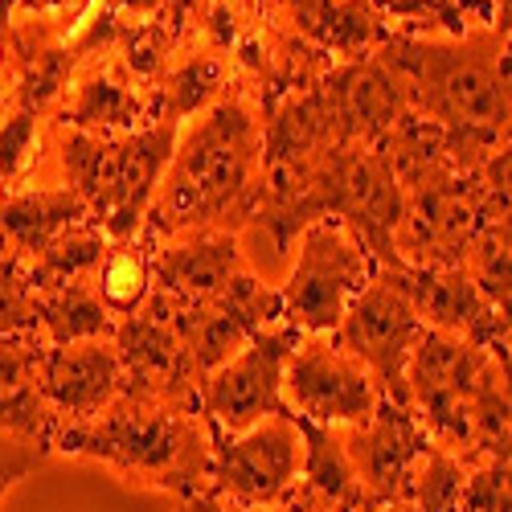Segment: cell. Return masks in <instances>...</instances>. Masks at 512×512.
<instances>
[{"label": "cell", "instance_id": "ee69618b", "mask_svg": "<svg viewBox=\"0 0 512 512\" xmlns=\"http://www.w3.org/2000/svg\"><path fill=\"white\" fill-rule=\"evenodd\" d=\"M177 512H197V508H193L189 500H181V504H177Z\"/></svg>", "mask_w": 512, "mask_h": 512}, {"label": "cell", "instance_id": "7a4b0ae2", "mask_svg": "<svg viewBox=\"0 0 512 512\" xmlns=\"http://www.w3.org/2000/svg\"><path fill=\"white\" fill-rule=\"evenodd\" d=\"M263 201V107L242 82L177 136L144 230L173 242L201 230L238 234Z\"/></svg>", "mask_w": 512, "mask_h": 512}, {"label": "cell", "instance_id": "30bf717a", "mask_svg": "<svg viewBox=\"0 0 512 512\" xmlns=\"http://www.w3.org/2000/svg\"><path fill=\"white\" fill-rule=\"evenodd\" d=\"M422 332H426V324L418 320L414 304L406 300V291L398 287V279L386 267H381L373 275V283L349 304V312L336 324L332 340L353 361H361L369 369L381 398L410 406L406 402V365H410V353L422 340Z\"/></svg>", "mask_w": 512, "mask_h": 512}, {"label": "cell", "instance_id": "f546056e", "mask_svg": "<svg viewBox=\"0 0 512 512\" xmlns=\"http://www.w3.org/2000/svg\"><path fill=\"white\" fill-rule=\"evenodd\" d=\"M463 488H467V467L451 451L431 443L418 455L402 500H410L418 512H459Z\"/></svg>", "mask_w": 512, "mask_h": 512}, {"label": "cell", "instance_id": "7bdbcfd3", "mask_svg": "<svg viewBox=\"0 0 512 512\" xmlns=\"http://www.w3.org/2000/svg\"><path fill=\"white\" fill-rule=\"evenodd\" d=\"M496 230H500V238H504V246L512 250V213H508V218H500V222H496Z\"/></svg>", "mask_w": 512, "mask_h": 512}, {"label": "cell", "instance_id": "d6986e66", "mask_svg": "<svg viewBox=\"0 0 512 512\" xmlns=\"http://www.w3.org/2000/svg\"><path fill=\"white\" fill-rule=\"evenodd\" d=\"M50 119L58 127H74V132H91V136H127L156 123L152 99L119 74L111 54L82 58Z\"/></svg>", "mask_w": 512, "mask_h": 512}, {"label": "cell", "instance_id": "4fadbf2b", "mask_svg": "<svg viewBox=\"0 0 512 512\" xmlns=\"http://www.w3.org/2000/svg\"><path fill=\"white\" fill-rule=\"evenodd\" d=\"M283 398L295 418L316 426H361L381 406V390L361 361H353L332 336H300L283 369Z\"/></svg>", "mask_w": 512, "mask_h": 512}, {"label": "cell", "instance_id": "836d02e7", "mask_svg": "<svg viewBox=\"0 0 512 512\" xmlns=\"http://www.w3.org/2000/svg\"><path fill=\"white\" fill-rule=\"evenodd\" d=\"M46 459H50L46 447L25 443V439H17V435L0 431V504H5V496H9L25 476H33L37 467H46Z\"/></svg>", "mask_w": 512, "mask_h": 512}, {"label": "cell", "instance_id": "1f68e13d", "mask_svg": "<svg viewBox=\"0 0 512 512\" xmlns=\"http://www.w3.org/2000/svg\"><path fill=\"white\" fill-rule=\"evenodd\" d=\"M5 336H41L37 332V295L29 287L25 263L0 246V340Z\"/></svg>", "mask_w": 512, "mask_h": 512}, {"label": "cell", "instance_id": "e575fe53", "mask_svg": "<svg viewBox=\"0 0 512 512\" xmlns=\"http://www.w3.org/2000/svg\"><path fill=\"white\" fill-rule=\"evenodd\" d=\"M480 185H484V193H488V201H492V209H496V222L500 218H508L512 213V140L508 144H500L480 168ZM492 222V226H496Z\"/></svg>", "mask_w": 512, "mask_h": 512}, {"label": "cell", "instance_id": "60d3db41", "mask_svg": "<svg viewBox=\"0 0 512 512\" xmlns=\"http://www.w3.org/2000/svg\"><path fill=\"white\" fill-rule=\"evenodd\" d=\"M13 17H17V0H0V33L13 29Z\"/></svg>", "mask_w": 512, "mask_h": 512}, {"label": "cell", "instance_id": "d590c367", "mask_svg": "<svg viewBox=\"0 0 512 512\" xmlns=\"http://www.w3.org/2000/svg\"><path fill=\"white\" fill-rule=\"evenodd\" d=\"M78 0H17V17H54L74 9Z\"/></svg>", "mask_w": 512, "mask_h": 512}, {"label": "cell", "instance_id": "e0dca14e", "mask_svg": "<svg viewBox=\"0 0 512 512\" xmlns=\"http://www.w3.org/2000/svg\"><path fill=\"white\" fill-rule=\"evenodd\" d=\"M41 398L50 402L58 426H78L103 414L123 390V361L115 340H78V345H46L41 353Z\"/></svg>", "mask_w": 512, "mask_h": 512}, {"label": "cell", "instance_id": "ba28073f", "mask_svg": "<svg viewBox=\"0 0 512 512\" xmlns=\"http://www.w3.org/2000/svg\"><path fill=\"white\" fill-rule=\"evenodd\" d=\"M304 467V435L295 414L263 418L259 426L226 435L213 426V459L205 500L242 508V512H271L283 508Z\"/></svg>", "mask_w": 512, "mask_h": 512}, {"label": "cell", "instance_id": "f35d334b", "mask_svg": "<svg viewBox=\"0 0 512 512\" xmlns=\"http://www.w3.org/2000/svg\"><path fill=\"white\" fill-rule=\"evenodd\" d=\"M197 512H242V508H226V504H213V500H205V496H197V500H189ZM271 512H287V508H271Z\"/></svg>", "mask_w": 512, "mask_h": 512}, {"label": "cell", "instance_id": "277c9868", "mask_svg": "<svg viewBox=\"0 0 512 512\" xmlns=\"http://www.w3.org/2000/svg\"><path fill=\"white\" fill-rule=\"evenodd\" d=\"M54 451L103 463L136 488L197 500L209 484L213 422L193 406L119 394L103 414L78 426H62Z\"/></svg>", "mask_w": 512, "mask_h": 512}, {"label": "cell", "instance_id": "cb8c5ba5", "mask_svg": "<svg viewBox=\"0 0 512 512\" xmlns=\"http://www.w3.org/2000/svg\"><path fill=\"white\" fill-rule=\"evenodd\" d=\"M91 222V209L70 185L50 181V185H21L0 193V246L13 250L21 263L46 250L62 230Z\"/></svg>", "mask_w": 512, "mask_h": 512}, {"label": "cell", "instance_id": "d6a6232c", "mask_svg": "<svg viewBox=\"0 0 512 512\" xmlns=\"http://www.w3.org/2000/svg\"><path fill=\"white\" fill-rule=\"evenodd\" d=\"M459 512H512V463L467 467Z\"/></svg>", "mask_w": 512, "mask_h": 512}, {"label": "cell", "instance_id": "7c38bea8", "mask_svg": "<svg viewBox=\"0 0 512 512\" xmlns=\"http://www.w3.org/2000/svg\"><path fill=\"white\" fill-rule=\"evenodd\" d=\"M115 353L123 361L119 394L201 410V373L193 365L185 336L177 332L173 304H168L160 291L148 295V304L136 316L119 320Z\"/></svg>", "mask_w": 512, "mask_h": 512}, {"label": "cell", "instance_id": "b9f144b4", "mask_svg": "<svg viewBox=\"0 0 512 512\" xmlns=\"http://www.w3.org/2000/svg\"><path fill=\"white\" fill-rule=\"evenodd\" d=\"M373 512H418L410 500H386V504H377Z\"/></svg>", "mask_w": 512, "mask_h": 512}, {"label": "cell", "instance_id": "5bb4252c", "mask_svg": "<svg viewBox=\"0 0 512 512\" xmlns=\"http://www.w3.org/2000/svg\"><path fill=\"white\" fill-rule=\"evenodd\" d=\"M320 99L340 148H381L410 115L402 74L377 50L365 58L332 62V70L320 78Z\"/></svg>", "mask_w": 512, "mask_h": 512}, {"label": "cell", "instance_id": "ab89813d", "mask_svg": "<svg viewBox=\"0 0 512 512\" xmlns=\"http://www.w3.org/2000/svg\"><path fill=\"white\" fill-rule=\"evenodd\" d=\"M488 9L500 25H512V0H488Z\"/></svg>", "mask_w": 512, "mask_h": 512}, {"label": "cell", "instance_id": "74e56055", "mask_svg": "<svg viewBox=\"0 0 512 512\" xmlns=\"http://www.w3.org/2000/svg\"><path fill=\"white\" fill-rule=\"evenodd\" d=\"M492 349L504 353V357H512V300L500 308V340H496Z\"/></svg>", "mask_w": 512, "mask_h": 512}, {"label": "cell", "instance_id": "f1b7e54d", "mask_svg": "<svg viewBox=\"0 0 512 512\" xmlns=\"http://www.w3.org/2000/svg\"><path fill=\"white\" fill-rule=\"evenodd\" d=\"M369 9L398 37H459L476 25L463 0H369Z\"/></svg>", "mask_w": 512, "mask_h": 512}, {"label": "cell", "instance_id": "83f0119b", "mask_svg": "<svg viewBox=\"0 0 512 512\" xmlns=\"http://www.w3.org/2000/svg\"><path fill=\"white\" fill-rule=\"evenodd\" d=\"M115 320L99 304L91 283H70L37 295V332L46 345H78V340H115Z\"/></svg>", "mask_w": 512, "mask_h": 512}, {"label": "cell", "instance_id": "44dd1931", "mask_svg": "<svg viewBox=\"0 0 512 512\" xmlns=\"http://www.w3.org/2000/svg\"><path fill=\"white\" fill-rule=\"evenodd\" d=\"M304 435V467L291 496L283 500L287 512H369L377 508L353 472V459L345 447L340 426H316L308 418H295Z\"/></svg>", "mask_w": 512, "mask_h": 512}, {"label": "cell", "instance_id": "484cf974", "mask_svg": "<svg viewBox=\"0 0 512 512\" xmlns=\"http://www.w3.org/2000/svg\"><path fill=\"white\" fill-rule=\"evenodd\" d=\"M156 238L148 230H140L136 238H119L107 246L103 254V263L91 279L95 295H99V304L111 312V320H127V316H136L144 304H148V295L156 287Z\"/></svg>", "mask_w": 512, "mask_h": 512}, {"label": "cell", "instance_id": "7402d4cb", "mask_svg": "<svg viewBox=\"0 0 512 512\" xmlns=\"http://www.w3.org/2000/svg\"><path fill=\"white\" fill-rule=\"evenodd\" d=\"M267 9L332 62L365 58L390 37L386 21L369 9V0H267Z\"/></svg>", "mask_w": 512, "mask_h": 512}, {"label": "cell", "instance_id": "5b68a950", "mask_svg": "<svg viewBox=\"0 0 512 512\" xmlns=\"http://www.w3.org/2000/svg\"><path fill=\"white\" fill-rule=\"evenodd\" d=\"M181 127L177 123H148L127 136H91L58 127L54 164L58 181L70 185L91 209V222L111 238H136L148 222L160 177L173 160Z\"/></svg>", "mask_w": 512, "mask_h": 512}, {"label": "cell", "instance_id": "6da1fadb", "mask_svg": "<svg viewBox=\"0 0 512 512\" xmlns=\"http://www.w3.org/2000/svg\"><path fill=\"white\" fill-rule=\"evenodd\" d=\"M410 95V111L447 132L451 164L476 168L512 140V25H472L459 37H398L377 50Z\"/></svg>", "mask_w": 512, "mask_h": 512}, {"label": "cell", "instance_id": "603a6c76", "mask_svg": "<svg viewBox=\"0 0 512 512\" xmlns=\"http://www.w3.org/2000/svg\"><path fill=\"white\" fill-rule=\"evenodd\" d=\"M41 353H46V340L41 336L0 340V431L17 435L25 443H37L54 455V439L62 426L50 402L41 398V381H37Z\"/></svg>", "mask_w": 512, "mask_h": 512}, {"label": "cell", "instance_id": "9a60e30c", "mask_svg": "<svg viewBox=\"0 0 512 512\" xmlns=\"http://www.w3.org/2000/svg\"><path fill=\"white\" fill-rule=\"evenodd\" d=\"M173 320H177V332L185 336L193 365L205 381L218 365H226L254 332L283 324V300H279L275 283L259 279L246 267L213 295V300L193 304V308L173 304Z\"/></svg>", "mask_w": 512, "mask_h": 512}, {"label": "cell", "instance_id": "ac0fdd59", "mask_svg": "<svg viewBox=\"0 0 512 512\" xmlns=\"http://www.w3.org/2000/svg\"><path fill=\"white\" fill-rule=\"evenodd\" d=\"M386 271L398 279V287L406 291V300L414 304L426 328L476 340L484 349H492L500 340V308L463 267H410L398 259Z\"/></svg>", "mask_w": 512, "mask_h": 512}, {"label": "cell", "instance_id": "ffe728a7", "mask_svg": "<svg viewBox=\"0 0 512 512\" xmlns=\"http://www.w3.org/2000/svg\"><path fill=\"white\" fill-rule=\"evenodd\" d=\"M156 287L168 304L193 308L213 300L238 271H246V254L238 234L230 230H201L156 246Z\"/></svg>", "mask_w": 512, "mask_h": 512}, {"label": "cell", "instance_id": "2e32d148", "mask_svg": "<svg viewBox=\"0 0 512 512\" xmlns=\"http://www.w3.org/2000/svg\"><path fill=\"white\" fill-rule=\"evenodd\" d=\"M340 435H345V447H349V459H353V472L361 480V492L373 504L402 500L418 455L431 447V435L422 431V422L414 418V410L398 406L390 398H381V406L373 410L369 422L349 426V431H340Z\"/></svg>", "mask_w": 512, "mask_h": 512}, {"label": "cell", "instance_id": "8d00e7d4", "mask_svg": "<svg viewBox=\"0 0 512 512\" xmlns=\"http://www.w3.org/2000/svg\"><path fill=\"white\" fill-rule=\"evenodd\" d=\"M13 95V58H9V33H0V111L9 107Z\"/></svg>", "mask_w": 512, "mask_h": 512}, {"label": "cell", "instance_id": "3957f363", "mask_svg": "<svg viewBox=\"0 0 512 512\" xmlns=\"http://www.w3.org/2000/svg\"><path fill=\"white\" fill-rule=\"evenodd\" d=\"M406 402L463 467L512 463V394L492 349L426 328L406 365Z\"/></svg>", "mask_w": 512, "mask_h": 512}, {"label": "cell", "instance_id": "4dcf8cb0", "mask_svg": "<svg viewBox=\"0 0 512 512\" xmlns=\"http://www.w3.org/2000/svg\"><path fill=\"white\" fill-rule=\"evenodd\" d=\"M41 119L46 115L13 107V103L0 111V193L29 185L33 168L41 160Z\"/></svg>", "mask_w": 512, "mask_h": 512}, {"label": "cell", "instance_id": "8992f818", "mask_svg": "<svg viewBox=\"0 0 512 512\" xmlns=\"http://www.w3.org/2000/svg\"><path fill=\"white\" fill-rule=\"evenodd\" d=\"M406 213V189L377 148H332L316 168L312 189L295 205V226L308 230L320 218L345 226L381 267L398 263L394 234Z\"/></svg>", "mask_w": 512, "mask_h": 512}, {"label": "cell", "instance_id": "d4e9b609", "mask_svg": "<svg viewBox=\"0 0 512 512\" xmlns=\"http://www.w3.org/2000/svg\"><path fill=\"white\" fill-rule=\"evenodd\" d=\"M234 82H238V70L226 54L201 46V41H189L152 87V119L185 127L189 119H197L201 111L218 103Z\"/></svg>", "mask_w": 512, "mask_h": 512}, {"label": "cell", "instance_id": "9c48e42d", "mask_svg": "<svg viewBox=\"0 0 512 512\" xmlns=\"http://www.w3.org/2000/svg\"><path fill=\"white\" fill-rule=\"evenodd\" d=\"M496 222L480 173L439 168L406 185V213L394 234V254L410 267H459L472 242Z\"/></svg>", "mask_w": 512, "mask_h": 512}, {"label": "cell", "instance_id": "4316f807", "mask_svg": "<svg viewBox=\"0 0 512 512\" xmlns=\"http://www.w3.org/2000/svg\"><path fill=\"white\" fill-rule=\"evenodd\" d=\"M107 246H111V238L95 222H78V226L62 230L46 250L33 254V259L25 263L33 295L58 291V287H70V283H91Z\"/></svg>", "mask_w": 512, "mask_h": 512}, {"label": "cell", "instance_id": "52a82bcc", "mask_svg": "<svg viewBox=\"0 0 512 512\" xmlns=\"http://www.w3.org/2000/svg\"><path fill=\"white\" fill-rule=\"evenodd\" d=\"M377 271L381 263L340 222H312L295 238L291 267L279 283L283 324L300 336H332Z\"/></svg>", "mask_w": 512, "mask_h": 512}, {"label": "cell", "instance_id": "8fae6325", "mask_svg": "<svg viewBox=\"0 0 512 512\" xmlns=\"http://www.w3.org/2000/svg\"><path fill=\"white\" fill-rule=\"evenodd\" d=\"M295 345H300V332L287 324L254 332L226 365L201 381V414L226 435L250 431L275 414H291L283 398V369Z\"/></svg>", "mask_w": 512, "mask_h": 512}]
</instances>
